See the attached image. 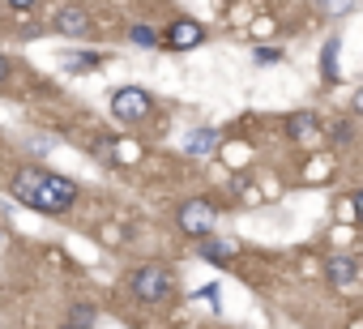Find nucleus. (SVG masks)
<instances>
[{
	"label": "nucleus",
	"instance_id": "obj_1",
	"mask_svg": "<svg viewBox=\"0 0 363 329\" xmlns=\"http://www.w3.org/2000/svg\"><path fill=\"white\" fill-rule=\"evenodd\" d=\"M13 197L26 201L39 214H65L77 201V184L69 176H52L43 167H22L13 176Z\"/></svg>",
	"mask_w": 363,
	"mask_h": 329
},
{
	"label": "nucleus",
	"instance_id": "obj_2",
	"mask_svg": "<svg viewBox=\"0 0 363 329\" xmlns=\"http://www.w3.org/2000/svg\"><path fill=\"white\" fill-rule=\"evenodd\" d=\"M171 269H162V265H141L137 269V278H133V295L141 299V303H162L167 295H171Z\"/></svg>",
	"mask_w": 363,
	"mask_h": 329
},
{
	"label": "nucleus",
	"instance_id": "obj_3",
	"mask_svg": "<svg viewBox=\"0 0 363 329\" xmlns=\"http://www.w3.org/2000/svg\"><path fill=\"white\" fill-rule=\"evenodd\" d=\"M111 111H116V120L137 124V120H145V116H150V94H145L141 86H124V90H116Z\"/></svg>",
	"mask_w": 363,
	"mask_h": 329
},
{
	"label": "nucleus",
	"instance_id": "obj_4",
	"mask_svg": "<svg viewBox=\"0 0 363 329\" xmlns=\"http://www.w3.org/2000/svg\"><path fill=\"white\" fill-rule=\"evenodd\" d=\"M179 227H184V235L206 240L214 231V206L210 201H184L179 206Z\"/></svg>",
	"mask_w": 363,
	"mask_h": 329
},
{
	"label": "nucleus",
	"instance_id": "obj_5",
	"mask_svg": "<svg viewBox=\"0 0 363 329\" xmlns=\"http://www.w3.org/2000/svg\"><path fill=\"white\" fill-rule=\"evenodd\" d=\"M52 26H56L60 35H86V30H90V18H86V9H77V5H65V9H56Z\"/></svg>",
	"mask_w": 363,
	"mask_h": 329
},
{
	"label": "nucleus",
	"instance_id": "obj_6",
	"mask_svg": "<svg viewBox=\"0 0 363 329\" xmlns=\"http://www.w3.org/2000/svg\"><path fill=\"white\" fill-rule=\"evenodd\" d=\"M201 39H206V30H201L197 22H175V26H171V35H167V48L189 52V48H197Z\"/></svg>",
	"mask_w": 363,
	"mask_h": 329
},
{
	"label": "nucleus",
	"instance_id": "obj_7",
	"mask_svg": "<svg viewBox=\"0 0 363 329\" xmlns=\"http://www.w3.org/2000/svg\"><path fill=\"white\" fill-rule=\"evenodd\" d=\"M329 282L342 286V291H350V286L359 282V261H354V257H333V261H329Z\"/></svg>",
	"mask_w": 363,
	"mask_h": 329
},
{
	"label": "nucleus",
	"instance_id": "obj_8",
	"mask_svg": "<svg viewBox=\"0 0 363 329\" xmlns=\"http://www.w3.org/2000/svg\"><path fill=\"white\" fill-rule=\"evenodd\" d=\"M286 128H291V133H295L299 141H316V137H320V120H316L312 111H295Z\"/></svg>",
	"mask_w": 363,
	"mask_h": 329
},
{
	"label": "nucleus",
	"instance_id": "obj_9",
	"mask_svg": "<svg viewBox=\"0 0 363 329\" xmlns=\"http://www.w3.org/2000/svg\"><path fill=\"white\" fill-rule=\"evenodd\" d=\"M197 248H201V257H210V261H223V265L235 257V244H231V240H214V235L197 240Z\"/></svg>",
	"mask_w": 363,
	"mask_h": 329
},
{
	"label": "nucleus",
	"instance_id": "obj_10",
	"mask_svg": "<svg viewBox=\"0 0 363 329\" xmlns=\"http://www.w3.org/2000/svg\"><path fill=\"white\" fill-rule=\"evenodd\" d=\"M214 145H218V133H214V128H197V133L184 141V150H189V154H210Z\"/></svg>",
	"mask_w": 363,
	"mask_h": 329
},
{
	"label": "nucleus",
	"instance_id": "obj_11",
	"mask_svg": "<svg viewBox=\"0 0 363 329\" xmlns=\"http://www.w3.org/2000/svg\"><path fill=\"white\" fill-rule=\"evenodd\" d=\"M90 325H94V308H90V303H77L65 329H90Z\"/></svg>",
	"mask_w": 363,
	"mask_h": 329
},
{
	"label": "nucleus",
	"instance_id": "obj_12",
	"mask_svg": "<svg viewBox=\"0 0 363 329\" xmlns=\"http://www.w3.org/2000/svg\"><path fill=\"white\" fill-rule=\"evenodd\" d=\"M65 65H69L73 73H86V69L99 65V56H94V52H73V56H65Z\"/></svg>",
	"mask_w": 363,
	"mask_h": 329
},
{
	"label": "nucleus",
	"instance_id": "obj_13",
	"mask_svg": "<svg viewBox=\"0 0 363 329\" xmlns=\"http://www.w3.org/2000/svg\"><path fill=\"white\" fill-rule=\"evenodd\" d=\"M133 43H141V48H154V43H158L154 26H133Z\"/></svg>",
	"mask_w": 363,
	"mask_h": 329
},
{
	"label": "nucleus",
	"instance_id": "obj_14",
	"mask_svg": "<svg viewBox=\"0 0 363 329\" xmlns=\"http://www.w3.org/2000/svg\"><path fill=\"white\" fill-rule=\"evenodd\" d=\"M274 60H282L278 48H257V65H274Z\"/></svg>",
	"mask_w": 363,
	"mask_h": 329
},
{
	"label": "nucleus",
	"instance_id": "obj_15",
	"mask_svg": "<svg viewBox=\"0 0 363 329\" xmlns=\"http://www.w3.org/2000/svg\"><path fill=\"white\" fill-rule=\"evenodd\" d=\"M333 60H337V43H329V48H325V77H337Z\"/></svg>",
	"mask_w": 363,
	"mask_h": 329
},
{
	"label": "nucleus",
	"instance_id": "obj_16",
	"mask_svg": "<svg viewBox=\"0 0 363 329\" xmlns=\"http://www.w3.org/2000/svg\"><path fill=\"white\" fill-rule=\"evenodd\" d=\"M308 167H312V172H308L303 180H308V184H316V180L325 176V167H329V162H325V158H316V162H308Z\"/></svg>",
	"mask_w": 363,
	"mask_h": 329
},
{
	"label": "nucleus",
	"instance_id": "obj_17",
	"mask_svg": "<svg viewBox=\"0 0 363 329\" xmlns=\"http://www.w3.org/2000/svg\"><path fill=\"white\" fill-rule=\"evenodd\" d=\"M5 77H9V60L0 56V86H5Z\"/></svg>",
	"mask_w": 363,
	"mask_h": 329
}]
</instances>
